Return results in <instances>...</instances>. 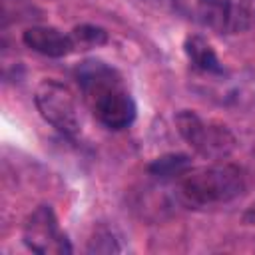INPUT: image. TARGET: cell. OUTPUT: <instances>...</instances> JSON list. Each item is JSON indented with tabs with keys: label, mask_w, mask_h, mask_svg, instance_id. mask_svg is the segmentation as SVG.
Instances as JSON below:
<instances>
[{
	"label": "cell",
	"mask_w": 255,
	"mask_h": 255,
	"mask_svg": "<svg viewBox=\"0 0 255 255\" xmlns=\"http://www.w3.org/2000/svg\"><path fill=\"white\" fill-rule=\"evenodd\" d=\"M22 42L26 48L46 56V58H66L76 52L70 34L60 32L52 26H30L22 32Z\"/></svg>",
	"instance_id": "52a82bcc"
},
{
	"label": "cell",
	"mask_w": 255,
	"mask_h": 255,
	"mask_svg": "<svg viewBox=\"0 0 255 255\" xmlns=\"http://www.w3.org/2000/svg\"><path fill=\"white\" fill-rule=\"evenodd\" d=\"M88 251L90 253H118V251H122V247L118 245V239L114 237L112 229L100 227L92 235L90 245H88Z\"/></svg>",
	"instance_id": "8fae6325"
},
{
	"label": "cell",
	"mask_w": 255,
	"mask_h": 255,
	"mask_svg": "<svg viewBox=\"0 0 255 255\" xmlns=\"http://www.w3.org/2000/svg\"><path fill=\"white\" fill-rule=\"evenodd\" d=\"M24 245L40 255H68L72 245L50 205H38L22 225Z\"/></svg>",
	"instance_id": "5b68a950"
},
{
	"label": "cell",
	"mask_w": 255,
	"mask_h": 255,
	"mask_svg": "<svg viewBox=\"0 0 255 255\" xmlns=\"http://www.w3.org/2000/svg\"><path fill=\"white\" fill-rule=\"evenodd\" d=\"M195 12L217 34H239L255 26V0H197Z\"/></svg>",
	"instance_id": "8992f818"
},
{
	"label": "cell",
	"mask_w": 255,
	"mask_h": 255,
	"mask_svg": "<svg viewBox=\"0 0 255 255\" xmlns=\"http://www.w3.org/2000/svg\"><path fill=\"white\" fill-rule=\"evenodd\" d=\"M191 159L185 153H165L161 157H155L149 165H147V173L159 181H171V179H179L181 175H185L191 169Z\"/></svg>",
	"instance_id": "9c48e42d"
},
{
	"label": "cell",
	"mask_w": 255,
	"mask_h": 255,
	"mask_svg": "<svg viewBox=\"0 0 255 255\" xmlns=\"http://www.w3.org/2000/svg\"><path fill=\"white\" fill-rule=\"evenodd\" d=\"M74 74L86 104L104 128L120 131L135 122L137 106L116 68L102 60H84Z\"/></svg>",
	"instance_id": "6da1fadb"
},
{
	"label": "cell",
	"mask_w": 255,
	"mask_h": 255,
	"mask_svg": "<svg viewBox=\"0 0 255 255\" xmlns=\"http://www.w3.org/2000/svg\"><path fill=\"white\" fill-rule=\"evenodd\" d=\"M183 52L187 56V62L191 64V68L203 76L209 78H223L225 76V68L221 64V60L217 58L215 50L211 48V44L197 34H191L185 38L183 42Z\"/></svg>",
	"instance_id": "ba28073f"
},
{
	"label": "cell",
	"mask_w": 255,
	"mask_h": 255,
	"mask_svg": "<svg viewBox=\"0 0 255 255\" xmlns=\"http://www.w3.org/2000/svg\"><path fill=\"white\" fill-rule=\"evenodd\" d=\"M241 219H243V223H245V225H255V199L245 207V211H243Z\"/></svg>",
	"instance_id": "7c38bea8"
},
{
	"label": "cell",
	"mask_w": 255,
	"mask_h": 255,
	"mask_svg": "<svg viewBox=\"0 0 255 255\" xmlns=\"http://www.w3.org/2000/svg\"><path fill=\"white\" fill-rule=\"evenodd\" d=\"M70 38L74 42V50H92L108 44V32L94 24H80L70 32Z\"/></svg>",
	"instance_id": "30bf717a"
},
{
	"label": "cell",
	"mask_w": 255,
	"mask_h": 255,
	"mask_svg": "<svg viewBox=\"0 0 255 255\" xmlns=\"http://www.w3.org/2000/svg\"><path fill=\"white\" fill-rule=\"evenodd\" d=\"M245 191L243 169L235 163L213 161L203 167H191L177 179V197L193 209L223 205Z\"/></svg>",
	"instance_id": "7a4b0ae2"
},
{
	"label": "cell",
	"mask_w": 255,
	"mask_h": 255,
	"mask_svg": "<svg viewBox=\"0 0 255 255\" xmlns=\"http://www.w3.org/2000/svg\"><path fill=\"white\" fill-rule=\"evenodd\" d=\"M175 126L185 143L203 155L205 159L219 161L227 157L235 147L233 133L215 122H205L193 110H181L175 114Z\"/></svg>",
	"instance_id": "3957f363"
},
{
	"label": "cell",
	"mask_w": 255,
	"mask_h": 255,
	"mask_svg": "<svg viewBox=\"0 0 255 255\" xmlns=\"http://www.w3.org/2000/svg\"><path fill=\"white\" fill-rule=\"evenodd\" d=\"M253 153H255V145H253Z\"/></svg>",
	"instance_id": "4fadbf2b"
},
{
	"label": "cell",
	"mask_w": 255,
	"mask_h": 255,
	"mask_svg": "<svg viewBox=\"0 0 255 255\" xmlns=\"http://www.w3.org/2000/svg\"><path fill=\"white\" fill-rule=\"evenodd\" d=\"M34 104L52 128H56L60 133L66 137H76L80 133V114H78V104L72 94V90L58 82V80H44L36 88L34 94Z\"/></svg>",
	"instance_id": "277c9868"
}]
</instances>
